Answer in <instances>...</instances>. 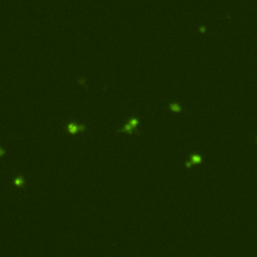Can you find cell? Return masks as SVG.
<instances>
[{"label":"cell","mask_w":257,"mask_h":257,"mask_svg":"<svg viewBox=\"0 0 257 257\" xmlns=\"http://www.w3.org/2000/svg\"><path fill=\"white\" fill-rule=\"evenodd\" d=\"M66 128L70 134H74V133H76L78 131L86 130V126L84 125H76V124H74L73 122H70V123L67 124Z\"/></svg>","instance_id":"cell-1"},{"label":"cell","mask_w":257,"mask_h":257,"mask_svg":"<svg viewBox=\"0 0 257 257\" xmlns=\"http://www.w3.org/2000/svg\"><path fill=\"white\" fill-rule=\"evenodd\" d=\"M201 161H202V156L198 155V154H192V155H191L190 161L186 162L185 164H186L187 167H190L193 163H200Z\"/></svg>","instance_id":"cell-2"},{"label":"cell","mask_w":257,"mask_h":257,"mask_svg":"<svg viewBox=\"0 0 257 257\" xmlns=\"http://www.w3.org/2000/svg\"><path fill=\"white\" fill-rule=\"evenodd\" d=\"M169 107L173 112H181V111H184V110L186 111V109H184V108L181 107L178 102H171V104L169 105Z\"/></svg>","instance_id":"cell-3"},{"label":"cell","mask_w":257,"mask_h":257,"mask_svg":"<svg viewBox=\"0 0 257 257\" xmlns=\"http://www.w3.org/2000/svg\"><path fill=\"white\" fill-rule=\"evenodd\" d=\"M133 130H135L134 127H133L130 123H128V124H126L123 128H122L121 130H118V132H120V131H126V132H129V134H132Z\"/></svg>","instance_id":"cell-4"},{"label":"cell","mask_w":257,"mask_h":257,"mask_svg":"<svg viewBox=\"0 0 257 257\" xmlns=\"http://www.w3.org/2000/svg\"><path fill=\"white\" fill-rule=\"evenodd\" d=\"M24 183H25V181H24V179H23L22 176H18V177H16L14 179V184L18 187H23L24 186Z\"/></svg>","instance_id":"cell-5"},{"label":"cell","mask_w":257,"mask_h":257,"mask_svg":"<svg viewBox=\"0 0 257 257\" xmlns=\"http://www.w3.org/2000/svg\"><path fill=\"white\" fill-rule=\"evenodd\" d=\"M129 123H130L131 125L135 128V127H137V125L139 124V120L137 119V118H131L130 121H129Z\"/></svg>","instance_id":"cell-6"},{"label":"cell","mask_w":257,"mask_h":257,"mask_svg":"<svg viewBox=\"0 0 257 257\" xmlns=\"http://www.w3.org/2000/svg\"><path fill=\"white\" fill-rule=\"evenodd\" d=\"M78 82H80V84H84V82H86V80H84V78H80V80H78Z\"/></svg>","instance_id":"cell-7"},{"label":"cell","mask_w":257,"mask_h":257,"mask_svg":"<svg viewBox=\"0 0 257 257\" xmlns=\"http://www.w3.org/2000/svg\"><path fill=\"white\" fill-rule=\"evenodd\" d=\"M200 30H202V31H204V30H205V27H204V26H201V27H200Z\"/></svg>","instance_id":"cell-8"},{"label":"cell","mask_w":257,"mask_h":257,"mask_svg":"<svg viewBox=\"0 0 257 257\" xmlns=\"http://www.w3.org/2000/svg\"><path fill=\"white\" fill-rule=\"evenodd\" d=\"M3 154H4V150H3V149L1 148V155H3Z\"/></svg>","instance_id":"cell-9"}]
</instances>
